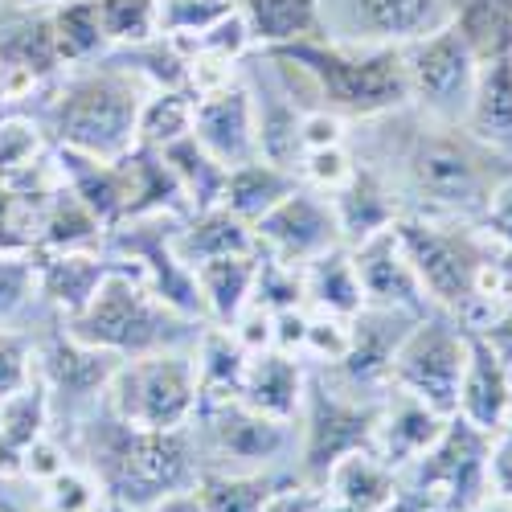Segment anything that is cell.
<instances>
[{"label":"cell","mask_w":512,"mask_h":512,"mask_svg":"<svg viewBox=\"0 0 512 512\" xmlns=\"http://www.w3.org/2000/svg\"><path fill=\"white\" fill-rule=\"evenodd\" d=\"M82 467L99 480L103 496L148 512L164 496L185 492L205 472L201 439H193V426L181 431H144V426L119 422L103 406L82 418Z\"/></svg>","instance_id":"1"},{"label":"cell","mask_w":512,"mask_h":512,"mask_svg":"<svg viewBox=\"0 0 512 512\" xmlns=\"http://www.w3.org/2000/svg\"><path fill=\"white\" fill-rule=\"evenodd\" d=\"M398 173L406 193L418 201V213L480 222L488 197L512 173V164L472 140L463 127L418 115V127L398 148Z\"/></svg>","instance_id":"2"},{"label":"cell","mask_w":512,"mask_h":512,"mask_svg":"<svg viewBox=\"0 0 512 512\" xmlns=\"http://www.w3.org/2000/svg\"><path fill=\"white\" fill-rule=\"evenodd\" d=\"M287 62L316 91L320 107L340 119H386L410 107V82L402 46H353V41H295L283 50H263Z\"/></svg>","instance_id":"3"},{"label":"cell","mask_w":512,"mask_h":512,"mask_svg":"<svg viewBox=\"0 0 512 512\" xmlns=\"http://www.w3.org/2000/svg\"><path fill=\"white\" fill-rule=\"evenodd\" d=\"M394 234L435 312L455 316L467 328L484 324V271L496 259V242L480 222L439 218V213H402Z\"/></svg>","instance_id":"4"},{"label":"cell","mask_w":512,"mask_h":512,"mask_svg":"<svg viewBox=\"0 0 512 512\" xmlns=\"http://www.w3.org/2000/svg\"><path fill=\"white\" fill-rule=\"evenodd\" d=\"M148 95L152 87L132 66H91L62 82V91L46 107V127L58 148L95 160H119L136 148L140 107Z\"/></svg>","instance_id":"5"},{"label":"cell","mask_w":512,"mask_h":512,"mask_svg":"<svg viewBox=\"0 0 512 512\" xmlns=\"http://www.w3.org/2000/svg\"><path fill=\"white\" fill-rule=\"evenodd\" d=\"M62 328L74 340H82V345L103 349L119 361L160 353V349H181L185 340H193L201 332V324L185 320L164 300H156L152 287L140 279V271L119 259H115L111 275L99 283L95 300L78 316L62 320Z\"/></svg>","instance_id":"6"},{"label":"cell","mask_w":512,"mask_h":512,"mask_svg":"<svg viewBox=\"0 0 512 512\" xmlns=\"http://www.w3.org/2000/svg\"><path fill=\"white\" fill-rule=\"evenodd\" d=\"M197 369L193 353L160 349L144 357H127L107 381L103 410L119 422L144 426V431H181L197 422Z\"/></svg>","instance_id":"7"},{"label":"cell","mask_w":512,"mask_h":512,"mask_svg":"<svg viewBox=\"0 0 512 512\" xmlns=\"http://www.w3.org/2000/svg\"><path fill=\"white\" fill-rule=\"evenodd\" d=\"M295 418L304 422V431H300V484L320 492L328 472L340 459L373 447L381 398H353L345 390H336L316 369V373H308L304 406Z\"/></svg>","instance_id":"8"},{"label":"cell","mask_w":512,"mask_h":512,"mask_svg":"<svg viewBox=\"0 0 512 512\" xmlns=\"http://www.w3.org/2000/svg\"><path fill=\"white\" fill-rule=\"evenodd\" d=\"M488 459L492 435L451 414L443 435L402 472V488L426 496L435 512H476L484 500H492Z\"/></svg>","instance_id":"9"},{"label":"cell","mask_w":512,"mask_h":512,"mask_svg":"<svg viewBox=\"0 0 512 512\" xmlns=\"http://www.w3.org/2000/svg\"><path fill=\"white\" fill-rule=\"evenodd\" d=\"M406 62V82H410V107L431 119V123H451L463 127L467 107L476 95V74L480 58L463 29L451 21L435 33H426L410 46H402Z\"/></svg>","instance_id":"10"},{"label":"cell","mask_w":512,"mask_h":512,"mask_svg":"<svg viewBox=\"0 0 512 512\" xmlns=\"http://www.w3.org/2000/svg\"><path fill=\"white\" fill-rule=\"evenodd\" d=\"M467 365V324L447 312H426L414 320L390 365V390H406L443 418L455 414L459 377Z\"/></svg>","instance_id":"11"},{"label":"cell","mask_w":512,"mask_h":512,"mask_svg":"<svg viewBox=\"0 0 512 512\" xmlns=\"http://www.w3.org/2000/svg\"><path fill=\"white\" fill-rule=\"evenodd\" d=\"M185 218L177 213H144V218H127L115 230H107L103 250L111 259L136 267L140 279L152 287L156 300H164L173 312H181L193 324H205V304H201V291H197V275L193 267H185L177 259V230Z\"/></svg>","instance_id":"12"},{"label":"cell","mask_w":512,"mask_h":512,"mask_svg":"<svg viewBox=\"0 0 512 512\" xmlns=\"http://www.w3.org/2000/svg\"><path fill=\"white\" fill-rule=\"evenodd\" d=\"M418 316L402 312V308H373L365 304L353 320H349V349L336 365L320 369L336 390H345L353 398H386L390 390V365L394 353L406 340V332L414 328Z\"/></svg>","instance_id":"13"},{"label":"cell","mask_w":512,"mask_h":512,"mask_svg":"<svg viewBox=\"0 0 512 512\" xmlns=\"http://www.w3.org/2000/svg\"><path fill=\"white\" fill-rule=\"evenodd\" d=\"M254 238H259V246L267 254H275V259H283L291 267H308L320 254L345 246L328 193H316L308 185L287 193L271 213H263V218L254 222Z\"/></svg>","instance_id":"14"},{"label":"cell","mask_w":512,"mask_h":512,"mask_svg":"<svg viewBox=\"0 0 512 512\" xmlns=\"http://www.w3.org/2000/svg\"><path fill=\"white\" fill-rule=\"evenodd\" d=\"M37 377L46 381V394H50V410H66L70 418H82V414H95L103 406V394H107V381L111 373L119 369V357L103 353V349H91L74 340L66 328L50 332L46 345L37 349Z\"/></svg>","instance_id":"15"},{"label":"cell","mask_w":512,"mask_h":512,"mask_svg":"<svg viewBox=\"0 0 512 512\" xmlns=\"http://www.w3.org/2000/svg\"><path fill=\"white\" fill-rule=\"evenodd\" d=\"M332 41L353 46H410V41L451 25L447 0H340Z\"/></svg>","instance_id":"16"},{"label":"cell","mask_w":512,"mask_h":512,"mask_svg":"<svg viewBox=\"0 0 512 512\" xmlns=\"http://www.w3.org/2000/svg\"><path fill=\"white\" fill-rule=\"evenodd\" d=\"M197 422H201V435L209 443V455H218L226 463L263 467V463L279 459L291 447V422H279V418L250 410L242 398L201 406Z\"/></svg>","instance_id":"17"},{"label":"cell","mask_w":512,"mask_h":512,"mask_svg":"<svg viewBox=\"0 0 512 512\" xmlns=\"http://www.w3.org/2000/svg\"><path fill=\"white\" fill-rule=\"evenodd\" d=\"M189 136L209 156H218L226 168L254 160L259 156V136H254V91L242 78H230L226 87L197 95Z\"/></svg>","instance_id":"18"},{"label":"cell","mask_w":512,"mask_h":512,"mask_svg":"<svg viewBox=\"0 0 512 512\" xmlns=\"http://www.w3.org/2000/svg\"><path fill=\"white\" fill-rule=\"evenodd\" d=\"M353 254V267H357V279H361V291H365V304L373 308H402L410 316H426L435 312L431 300H426V291L406 259V250L390 230H381L357 246H349Z\"/></svg>","instance_id":"19"},{"label":"cell","mask_w":512,"mask_h":512,"mask_svg":"<svg viewBox=\"0 0 512 512\" xmlns=\"http://www.w3.org/2000/svg\"><path fill=\"white\" fill-rule=\"evenodd\" d=\"M455 414L484 435H500L512 418V365H504L476 328H467V365L459 377Z\"/></svg>","instance_id":"20"},{"label":"cell","mask_w":512,"mask_h":512,"mask_svg":"<svg viewBox=\"0 0 512 512\" xmlns=\"http://www.w3.org/2000/svg\"><path fill=\"white\" fill-rule=\"evenodd\" d=\"M447 418L439 410H431L426 402H418L406 390H386L381 398V418H377V435H373V455L381 463H390L402 476L406 467L443 435Z\"/></svg>","instance_id":"21"},{"label":"cell","mask_w":512,"mask_h":512,"mask_svg":"<svg viewBox=\"0 0 512 512\" xmlns=\"http://www.w3.org/2000/svg\"><path fill=\"white\" fill-rule=\"evenodd\" d=\"M54 168H58V185L70 189L82 205H87L103 230H115L127 218V205H132V181H127L123 156L119 160H95L70 148L54 152Z\"/></svg>","instance_id":"22"},{"label":"cell","mask_w":512,"mask_h":512,"mask_svg":"<svg viewBox=\"0 0 512 512\" xmlns=\"http://www.w3.org/2000/svg\"><path fill=\"white\" fill-rule=\"evenodd\" d=\"M332 209H336V222H340V238L345 246H357L381 230H390L398 218H402V205L394 197V185L386 181V173L365 160H357L353 177L340 185L336 193H328Z\"/></svg>","instance_id":"23"},{"label":"cell","mask_w":512,"mask_h":512,"mask_svg":"<svg viewBox=\"0 0 512 512\" xmlns=\"http://www.w3.org/2000/svg\"><path fill=\"white\" fill-rule=\"evenodd\" d=\"M33 259H37V295H46L62 312V320L87 308L99 283L115 267L107 250H33Z\"/></svg>","instance_id":"24"},{"label":"cell","mask_w":512,"mask_h":512,"mask_svg":"<svg viewBox=\"0 0 512 512\" xmlns=\"http://www.w3.org/2000/svg\"><path fill=\"white\" fill-rule=\"evenodd\" d=\"M304 390H308V373L300 357H291L283 349H259L250 353L238 398L267 418L295 422V414L304 406Z\"/></svg>","instance_id":"25"},{"label":"cell","mask_w":512,"mask_h":512,"mask_svg":"<svg viewBox=\"0 0 512 512\" xmlns=\"http://www.w3.org/2000/svg\"><path fill=\"white\" fill-rule=\"evenodd\" d=\"M463 132L512 164V54L480 62L476 95L467 107Z\"/></svg>","instance_id":"26"},{"label":"cell","mask_w":512,"mask_h":512,"mask_svg":"<svg viewBox=\"0 0 512 512\" xmlns=\"http://www.w3.org/2000/svg\"><path fill=\"white\" fill-rule=\"evenodd\" d=\"M238 13L259 50H283L295 41L328 37L324 0H238Z\"/></svg>","instance_id":"27"},{"label":"cell","mask_w":512,"mask_h":512,"mask_svg":"<svg viewBox=\"0 0 512 512\" xmlns=\"http://www.w3.org/2000/svg\"><path fill=\"white\" fill-rule=\"evenodd\" d=\"M173 246H177V259L185 267H201L209 259H226V254H254L259 250V238H254L250 222L234 218V213L222 205H213V209L189 213L173 238Z\"/></svg>","instance_id":"28"},{"label":"cell","mask_w":512,"mask_h":512,"mask_svg":"<svg viewBox=\"0 0 512 512\" xmlns=\"http://www.w3.org/2000/svg\"><path fill=\"white\" fill-rule=\"evenodd\" d=\"M250 353L242 349V340L222 328V324H201V332L193 336V369H197V394L201 406L209 402H226L238 398L242 377H246ZM197 406V410H201Z\"/></svg>","instance_id":"29"},{"label":"cell","mask_w":512,"mask_h":512,"mask_svg":"<svg viewBox=\"0 0 512 512\" xmlns=\"http://www.w3.org/2000/svg\"><path fill=\"white\" fill-rule=\"evenodd\" d=\"M398 488H402V476L390 463H381L373 451H353L328 472L320 496L357 512H381L398 496Z\"/></svg>","instance_id":"30"},{"label":"cell","mask_w":512,"mask_h":512,"mask_svg":"<svg viewBox=\"0 0 512 512\" xmlns=\"http://www.w3.org/2000/svg\"><path fill=\"white\" fill-rule=\"evenodd\" d=\"M254 267H259V250L254 254H226V259H209V263L193 267L201 304H205V324L230 328L250 308Z\"/></svg>","instance_id":"31"},{"label":"cell","mask_w":512,"mask_h":512,"mask_svg":"<svg viewBox=\"0 0 512 512\" xmlns=\"http://www.w3.org/2000/svg\"><path fill=\"white\" fill-rule=\"evenodd\" d=\"M300 189V177L291 168H279L263 156H254L246 164H234L226 177V193H222V209H230L242 222H259L263 213H271L287 193Z\"/></svg>","instance_id":"32"},{"label":"cell","mask_w":512,"mask_h":512,"mask_svg":"<svg viewBox=\"0 0 512 512\" xmlns=\"http://www.w3.org/2000/svg\"><path fill=\"white\" fill-rule=\"evenodd\" d=\"M103 242H107V230L70 189L58 185L41 201L33 250H103Z\"/></svg>","instance_id":"33"},{"label":"cell","mask_w":512,"mask_h":512,"mask_svg":"<svg viewBox=\"0 0 512 512\" xmlns=\"http://www.w3.org/2000/svg\"><path fill=\"white\" fill-rule=\"evenodd\" d=\"M304 300L316 312H328L340 320H353L365 308V291H361L349 246H336L304 267Z\"/></svg>","instance_id":"34"},{"label":"cell","mask_w":512,"mask_h":512,"mask_svg":"<svg viewBox=\"0 0 512 512\" xmlns=\"http://www.w3.org/2000/svg\"><path fill=\"white\" fill-rule=\"evenodd\" d=\"M300 127H304V111L295 107V99H291V91L283 87V82L267 95H254V136H259V156L263 160L295 173V164H300V156H304Z\"/></svg>","instance_id":"35"},{"label":"cell","mask_w":512,"mask_h":512,"mask_svg":"<svg viewBox=\"0 0 512 512\" xmlns=\"http://www.w3.org/2000/svg\"><path fill=\"white\" fill-rule=\"evenodd\" d=\"M156 152L164 156L168 168H173V177H177V185H181V193L189 201V213L222 205L230 168L218 156H209L193 136H181V140H173L168 148H156Z\"/></svg>","instance_id":"36"},{"label":"cell","mask_w":512,"mask_h":512,"mask_svg":"<svg viewBox=\"0 0 512 512\" xmlns=\"http://www.w3.org/2000/svg\"><path fill=\"white\" fill-rule=\"evenodd\" d=\"M46 25H50V41L62 66H87L107 50L95 0H54L46 9Z\"/></svg>","instance_id":"37"},{"label":"cell","mask_w":512,"mask_h":512,"mask_svg":"<svg viewBox=\"0 0 512 512\" xmlns=\"http://www.w3.org/2000/svg\"><path fill=\"white\" fill-rule=\"evenodd\" d=\"M283 480L275 472H222L205 467L193 492L205 504V512H263Z\"/></svg>","instance_id":"38"},{"label":"cell","mask_w":512,"mask_h":512,"mask_svg":"<svg viewBox=\"0 0 512 512\" xmlns=\"http://www.w3.org/2000/svg\"><path fill=\"white\" fill-rule=\"evenodd\" d=\"M447 5L480 62L512 54V0H447Z\"/></svg>","instance_id":"39"},{"label":"cell","mask_w":512,"mask_h":512,"mask_svg":"<svg viewBox=\"0 0 512 512\" xmlns=\"http://www.w3.org/2000/svg\"><path fill=\"white\" fill-rule=\"evenodd\" d=\"M193 111H197V95L189 87H173V91H152L140 107V136L136 144L144 148H168L173 140L193 132Z\"/></svg>","instance_id":"40"},{"label":"cell","mask_w":512,"mask_h":512,"mask_svg":"<svg viewBox=\"0 0 512 512\" xmlns=\"http://www.w3.org/2000/svg\"><path fill=\"white\" fill-rule=\"evenodd\" d=\"M50 426V394L46 381L33 373L29 386H21L9 402H0V443H9L13 451L25 455V447H33Z\"/></svg>","instance_id":"41"},{"label":"cell","mask_w":512,"mask_h":512,"mask_svg":"<svg viewBox=\"0 0 512 512\" xmlns=\"http://www.w3.org/2000/svg\"><path fill=\"white\" fill-rule=\"evenodd\" d=\"M99 29L107 37V46H148L160 37V9L156 0H95Z\"/></svg>","instance_id":"42"},{"label":"cell","mask_w":512,"mask_h":512,"mask_svg":"<svg viewBox=\"0 0 512 512\" xmlns=\"http://www.w3.org/2000/svg\"><path fill=\"white\" fill-rule=\"evenodd\" d=\"M250 304L271 312V316L291 312V308H308V300H304V267H291V263L275 259V254H267L259 246V267H254Z\"/></svg>","instance_id":"43"},{"label":"cell","mask_w":512,"mask_h":512,"mask_svg":"<svg viewBox=\"0 0 512 512\" xmlns=\"http://www.w3.org/2000/svg\"><path fill=\"white\" fill-rule=\"evenodd\" d=\"M160 9V37L168 41H189L230 13H238V0H156Z\"/></svg>","instance_id":"44"},{"label":"cell","mask_w":512,"mask_h":512,"mask_svg":"<svg viewBox=\"0 0 512 512\" xmlns=\"http://www.w3.org/2000/svg\"><path fill=\"white\" fill-rule=\"evenodd\" d=\"M37 295L33 250H0V328H9Z\"/></svg>","instance_id":"45"},{"label":"cell","mask_w":512,"mask_h":512,"mask_svg":"<svg viewBox=\"0 0 512 512\" xmlns=\"http://www.w3.org/2000/svg\"><path fill=\"white\" fill-rule=\"evenodd\" d=\"M107 496L87 467H66L54 480H46V512H103Z\"/></svg>","instance_id":"46"},{"label":"cell","mask_w":512,"mask_h":512,"mask_svg":"<svg viewBox=\"0 0 512 512\" xmlns=\"http://www.w3.org/2000/svg\"><path fill=\"white\" fill-rule=\"evenodd\" d=\"M353 168H357V156L345 144H336V148L304 152L300 164H295V177H300V185H308L316 193H336L353 177Z\"/></svg>","instance_id":"47"},{"label":"cell","mask_w":512,"mask_h":512,"mask_svg":"<svg viewBox=\"0 0 512 512\" xmlns=\"http://www.w3.org/2000/svg\"><path fill=\"white\" fill-rule=\"evenodd\" d=\"M345 349H349V320L328 316V312L308 316V336H304V353L300 357H308L320 369H328V365H336L340 357H345Z\"/></svg>","instance_id":"48"},{"label":"cell","mask_w":512,"mask_h":512,"mask_svg":"<svg viewBox=\"0 0 512 512\" xmlns=\"http://www.w3.org/2000/svg\"><path fill=\"white\" fill-rule=\"evenodd\" d=\"M37 373L29 340L13 328H0V402H9L21 386H29Z\"/></svg>","instance_id":"49"},{"label":"cell","mask_w":512,"mask_h":512,"mask_svg":"<svg viewBox=\"0 0 512 512\" xmlns=\"http://www.w3.org/2000/svg\"><path fill=\"white\" fill-rule=\"evenodd\" d=\"M480 230L504 250V254H512V173L496 185V193L488 197V205H484V213H480Z\"/></svg>","instance_id":"50"},{"label":"cell","mask_w":512,"mask_h":512,"mask_svg":"<svg viewBox=\"0 0 512 512\" xmlns=\"http://www.w3.org/2000/svg\"><path fill=\"white\" fill-rule=\"evenodd\" d=\"M70 467V455H66V447L54 439V435H41L33 447H25V455H21V476H29V480H54L58 472H66Z\"/></svg>","instance_id":"51"},{"label":"cell","mask_w":512,"mask_h":512,"mask_svg":"<svg viewBox=\"0 0 512 512\" xmlns=\"http://www.w3.org/2000/svg\"><path fill=\"white\" fill-rule=\"evenodd\" d=\"M300 136H304V152L336 148V144H345V119H340L336 111H328V107H312V111H304Z\"/></svg>","instance_id":"52"},{"label":"cell","mask_w":512,"mask_h":512,"mask_svg":"<svg viewBox=\"0 0 512 512\" xmlns=\"http://www.w3.org/2000/svg\"><path fill=\"white\" fill-rule=\"evenodd\" d=\"M488 476H492V496L512 500V418L500 435H492V459H488Z\"/></svg>","instance_id":"53"},{"label":"cell","mask_w":512,"mask_h":512,"mask_svg":"<svg viewBox=\"0 0 512 512\" xmlns=\"http://www.w3.org/2000/svg\"><path fill=\"white\" fill-rule=\"evenodd\" d=\"M316 500H320V492H312L308 484L283 480V484L275 488V496L267 500L263 512H316Z\"/></svg>","instance_id":"54"},{"label":"cell","mask_w":512,"mask_h":512,"mask_svg":"<svg viewBox=\"0 0 512 512\" xmlns=\"http://www.w3.org/2000/svg\"><path fill=\"white\" fill-rule=\"evenodd\" d=\"M476 332H484V340L504 357V365H512V300H508L484 328H476Z\"/></svg>","instance_id":"55"},{"label":"cell","mask_w":512,"mask_h":512,"mask_svg":"<svg viewBox=\"0 0 512 512\" xmlns=\"http://www.w3.org/2000/svg\"><path fill=\"white\" fill-rule=\"evenodd\" d=\"M148 512H205V504L197 500V492H193V488H185V492L164 496V500H160V504H152Z\"/></svg>","instance_id":"56"},{"label":"cell","mask_w":512,"mask_h":512,"mask_svg":"<svg viewBox=\"0 0 512 512\" xmlns=\"http://www.w3.org/2000/svg\"><path fill=\"white\" fill-rule=\"evenodd\" d=\"M381 512H435V508H431V500H426V496H418L410 488H398V496L386 508H381Z\"/></svg>","instance_id":"57"},{"label":"cell","mask_w":512,"mask_h":512,"mask_svg":"<svg viewBox=\"0 0 512 512\" xmlns=\"http://www.w3.org/2000/svg\"><path fill=\"white\" fill-rule=\"evenodd\" d=\"M476 512H512V500H504V496H492V500H484Z\"/></svg>","instance_id":"58"},{"label":"cell","mask_w":512,"mask_h":512,"mask_svg":"<svg viewBox=\"0 0 512 512\" xmlns=\"http://www.w3.org/2000/svg\"><path fill=\"white\" fill-rule=\"evenodd\" d=\"M103 512H136V508H127V504H115V500H107V504H103Z\"/></svg>","instance_id":"59"},{"label":"cell","mask_w":512,"mask_h":512,"mask_svg":"<svg viewBox=\"0 0 512 512\" xmlns=\"http://www.w3.org/2000/svg\"><path fill=\"white\" fill-rule=\"evenodd\" d=\"M0 512H5V508H0Z\"/></svg>","instance_id":"60"}]
</instances>
